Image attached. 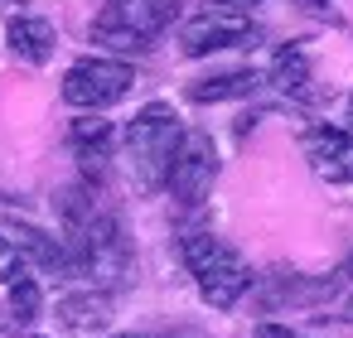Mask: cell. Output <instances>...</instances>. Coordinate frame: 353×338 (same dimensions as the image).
<instances>
[{"mask_svg":"<svg viewBox=\"0 0 353 338\" xmlns=\"http://www.w3.org/2000/svg\"><path fill=\"white\" fill-rule=\"evenodd\" d=\"M68 140H73V150L83 155V165L88 169H107V160H112V140H117V131H112V121H102V116H73V126H68Z\"/></svg>","mask_w":353,"mask_h":338,"instance_id":"10","label":"cell"},{"mask_svg":"<svg viewBox=\"0 0 353 338\" xmlns=\"http://www.w3.org/2000/svg\"><path fill=\"white\" fill-rule=\"evenodd\" d=\"M136 87V68L126 59H78L63 73V102L78 112H102Z\"/></svg>","mask_w":353,"mask_h":338,"instance_id":"4","label":"cell"},{"mask_svg":"<svg viewBox=\"0 0 353 338\" xmlns=\"http://www.w3.org/2000/svg\"><path fill=\"white\" fill-rule=\"evenodd\" d=\"M179 15V0H107L92 20V44L112 54H145Z\"/></svg>","mask_w":353,"mask_h":338,"instance_id":"2","label":"cell"},{"mask_svg":"<svg viewBox=\"0 0 353 338\" xmlns=\"http://www.w3.org/2000/svg\"><path fill=\"white\" fill-rule=\"evenodd\" d=\"M6 44H10L15 59H25V63L39 68V63L54 59L59 34H54V25H49L44 15H34V10H15V15L6 20Z\"/></svg>","mask_w":353,"mask_h":338,"instance_id":"9","label":"cell"},{"mask_svg":"<svg viewBox=\"0 0 353 338\" xmlns=\"http://www.w3.org/2000/svg\"><path fill=\"white\" fill-rule=\"evenodd\" d=\"M20 271H25V261H20V251H15V246H10L6 237H0V285H10V280H15Z\"/></svg>","mask_w":353,"mask_h":338,"instance_id":"15","label":"cell"},{"mask_svg":"<svg viewBox=\"0 0 353 338\" xmlns=\"http://www.w3.org/2000/svg\"><path fill=\"white\" fill-rule=\"evenodd\" d=\"M107 309H112L107 290H83V295H63L59 299V319L73 324V328H97L107 319Z\"/></svg>","mask_w":353,"mask_h":338,"instance_id":"13","label":"cell"},{"mask_svg":"<svg viewBox=\"0 0 353 338\" xmlns=\"http://www.w3.org/2000/svg\"><path fill=\"white\" fill-rule=\"evenodd\" d=\"M6 290H10V314H15L20 324H34V319H39V304H44V290H39V280L20 271V275H15Z\"/></svg>","mask_w":353,"mask_h":338,"instance_id":"14","label":"cell"},{"mask_svg":"<svg viewBox=\"0 0 353 338\" xmlns=\"http://www.w3.org/2000/svg\"><path fill=\"white\" fill-rule=\"evenodd\" d=\"M339 319H348V324H353V290H348V299H343V309H339Z\"/></svg>","mask_w":353,"mask_h":338,"instance_id":"18","label":"cell"},{"mask_svg":"<svg viewBox=\"0 0 353 338\" xmlns=\"http://www.w3.org/2000/svg\"><path fill=\"white\" fill-rule=\"evenodd\" d=\"M179 256H184V266H189L199 295H203L213 309H232V304L252 290V266H247V256H242L232 242L213 237V232H184V237H179Z\"/></svg>","mask_w":353,"mask_h":338,"instance_id":"1","label":"cell"},{"mask_svg":"<svg viewBox=\"0 0 353 338\" xmlns=\"http://www.w3.org/2000/svg\"><path fill=\"white\" fill-rule=\"evenodd\" d=\"M305 160L329 184H353V131L343 126H310L305 131Z\"/></svg>","mask_w":353,"mask_h":338,"instance_id":"7","label":"cell"},{"mask_svg":"<svg viewBox=\"0 0 353 338\" xmlns=\"http://www.w3.org/2000/svg\"><path fill=\"white\" fill-rule=\"evenodd\" d=\"M256 73L252 68H237V73H218V78H199L189 83V102H232V97H247L256 92Z\"/></svg>","mask_w":353,"mask_h":338,"instance_id":"12","label":"cell"},{"mask_svg":"<svg viewBox=\"0 0 353 338\" xmlns=\"http://www.w3.org/2000/svg\"><path fill=\"white\" fill-rule=\"evenodd\" d=\"M290 6H300V10H324L329 0H290Z\"/></svg>","mask_w":353,"mask_h":338,"instance_id":"17","label":"cell"},{"mask_svg":"<svg viewBox=\"0 0 353 338\" xmlns=\"http://www.w3.org/2000/svg\"><path fill=\"white\" fill-rule=\"evenodd\" d=\"M184 140V121L170 102H145L131 126H126V155H131V169L141 179V189H160L165 184V169L174 160Z\"/></svg>","mask_w":353,"mask_h":338,"instance_id":"3","label":"cell"},{"mask_svg":"<svg viewBox=\"0 0 353 338\" xmlns=\"http://www.w3.org/2000/svg\"><path fill=\"white\" fill-rule=\"evenodd\" d=\"M30 338H34V333H30Z\"/></svg>","mask_w":353,"mask_h":338,"instance_id":"21","label":"cell"},{"mask_svg":"<svg viewBox=\"0 0 353 338\" xmlns=\"http://www.w3.org/2000/svg\"><path fill=\"white\" fill-rule=\"evenodd\" d=\"M208 6H218V10H232V15H247L252 6H261V0H208Z\"/></svg>","mask_w":353,"mask_h":338,"instance_id":"16","label":"cell"},{"mask_svg":"<svg viewBox=\"0 0 353 338\" xmlns=\"http://www.w3.org/2000/svg\"><path fill=\"white\" fill-rule=\"evenodd\" d=\"M218 184V150H213V136L208 131H184L170 169H165V189L179 208H199Z\"/></svg>","mask_w":353,"mask_h":338,"instance_id":"5","label":"cell"},{"mask_svg":"<svg viewBox=\"0 0 353 338\" xmlns=\"http://www.w3.org/2000/svg\"><path fill=\"white\" fill-rule=\"evenodd\" d=\"M242 44H256V25L247 15H232V10H218V6H203L194 20L179 25V54L184 59H203V54L242 49Z\"/></svg>","mask_w":353,"mask_h":338,"instance_id":"6","label":"cell"},{"mask_svg":"<svg viewBox=\"0 0 353 338\" xmlns=\"http://www.w3.org/2000/svg\"><path fill=\"white\" fill-rule=\"evenodd\" d=\"M271 83L285 97H310V59L300 44H281L271 59Z\"/></svg>","mask_w":353,"mask_h":338,"instance_id":"11","label":"cell"},{"mask_svg":"<svg viewBox=\"0 0 353 338\" xmlns=\"http://www.w3.org/2000/svg\"><path fill=\"white\" fill-rule=\"evenodd\" d=\"M0 237H6L15 251H20V261L30 256L39 271H49V275H68L73 271V256H68V246L59 242V237H49V232H39L34 222H20V218H6L0 222Z\"/></svg>","mask_w":353,"mask_h":338,"instance_id":"8","label":"cell"},{"mask_svg":"<svg viewBox=\"0 0 353 338\" xmlns=\"http://www.w3.org/2000/svg\"><path fill=\"white\" fill-rule=\"evenodd\" d=\"M121 338H160V333H121ZM170 338V333H165Z\"/></svg>","mask_w":353,"mask_h":338,"instance_id":"19","label":"cell"},{"mask_svg":"<svg viewBox=\"0 0 353 338\" xmlns=\"http://www.w3.org/2000/svg\"><path fill=\"white\" fill-rule=\"evenodd\" d=\"M348 116H353V112H348Z\"/></svg>","mask_w":353,"mask_h":338,"instance_id":"20","label":"cell"}]
</instances>
